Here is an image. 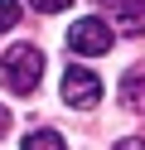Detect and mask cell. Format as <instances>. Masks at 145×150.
<instances>
[{
    "instance_id": "1",
    "label": "cell",
    "mask_w": 145,
    "mask_h": 150,
    "mask_svg": "<svg viewBox=\"0 0 145 150\" xmlns=\"http://www.w3.org/2000/svg\"><path fill=\"white\" fill-rule=\"evenodd\" d=\"M0 78H5V87L15 92V97H29V92L39 87V78H44V53H39L34 44H15V49H5V58H0Z\"/></svg>"
},
{
    "instance_id": "2",
    "label": "cell",
    "mask_w": 145,
    "mask_h": 150,
    "mask_svg": "<svg viewBox=\"0 0 145 150\" xmlns=\"http://www.w3.org/2000/svg\"><path fill=\"white\" fill-rule=\"evenodd\" d=\"M116 44V29L106 20H97V15H87V20H77V24H68V49L73 53H82V58H97V53H106Z\"/></svg>"
},
{
    "instance_id": "3",
    "label": "cell",
    "mask_w": 145,
    "mask_h": 150,
    "mask_svg": "<svg viewBox=\"0 0 145 150\" xmlns=\"http://www.w3.org/2000/svg\"><path fill=\"white\" fill-rule=\"evenodd\" d=\"M63 102L68 107H97L102 102V78H97L92 68H82V63H73V68L63 73Z\"/></svg>"
},
{
    "instance_id": "4",
    "label": "cell",
    "mask_w": 145,
    "mask_h": 150,
    "mask_svg": "<svg viewBox=\"0 0 145 150\" xmlns=\"http://www.w3.org/2000/svg\"><path fill=\"white\" fill-rule=\"evenodd\" d=\"M116 24H121V34H145V0H121Z\"/></svg>"
},
{
    "instance_id": "5",
    "label": "cell",
    "mask_w": 145,
    "mask_h": 150,
    "mask_svg": "<svg viewBox=\"0 0 145 150\" xmlns=\"http://www.w3.org/2000/svg\"><path fill=\"white\" fill-rule=\"evenodd\" d=\"M121 102H126V107H140V102H145V68L126 73V82H121Z\"/></svg>"
},
{
    "instance_id": "6",
    "label": "cell",
    "mask_w": 145,
    "mask_h": 150,
    "mask_svg": "<svg viewBox=\"0 0 145 150\" xmlns=\"http://www.w3.org/2000/svg\"><path fill=\"white\" fill-rule=\"evenodd\" d=\"M24 150H68V140L58 131H29L24 136Z\"/></svg>"
},
{
    "instance_id": "7",
    "label": "cell",
    "mask_w": 145,
    "mask_h": 150,
    "mask_svg": "<svg viewBox=\"0 0 145 150\" xmlns=\"http://www.w3.org/2000/svg\"><path fill=\"white\" fill-rule=\"evenodd\" d=\"M19 24V0H0V34Z\"/></svg>"
},
{
    "instance_id": "8",
    "label": "cell",
    "mask_w": 145,
    "mask_h": 150,
    "mask_svg": "<svg viewBox=\"0 0 145 150\" xmlns=\"http://www.w3.org/2000/svg\"><path fill=\"white\" fill-rule=\"evenodd\" d=\"M29 5H34L39 15H58V10H68L73 0H29Z\"/></svg>"
},
{
    "instance_id": "9",
    "label": "cell",
    "mask_w": 145,
    "mask_h": 150,
    "mask_svg": "<svg viewBox=\"0 0 145 150\" xmlns=\"http://www.w3.org/2000/svg\"><path fill=\"white\" fill-rule=\"evenodd\" d=\"M116 150H145V140L140 136H126V140H116Z\"/></svg>"
},
{
    "instance_id": "10",
    "label": "cell",
    "mask_w": 145,
    "mask_h": 150,
    "mask_svg": "<svg viewBox=\"0 0 145 150\" xmlns=\"http://www.w3.org/2000/svg\"><path fill=\"white\" fill-rule=\"evenodd\" d=\"M10 131V111H5V102H0V136Z\"/></svg>"
}]
</instances>
